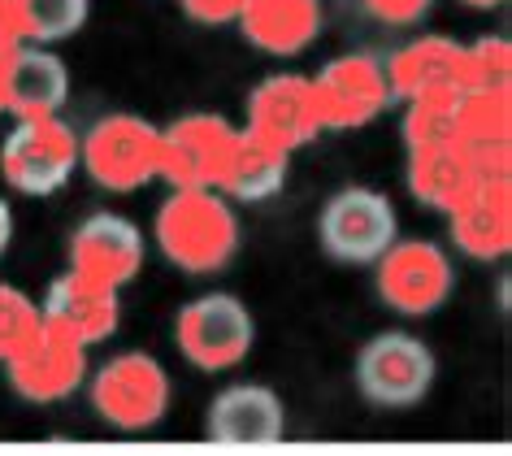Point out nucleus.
Returning <instances> with one entry per match:
<instances>
[{"label":"nucleus","instance_id":"nucleus-23","mask_svg":"<svg viewBox=\"0 0 512 456\" xmlns=\"http://www.w3.org/2000/svg\"><path fill=\"white\" fill-rule=\"evenodd\" d=\"M404 144H408V152L460 144L456 139V100H413V109H408V118H404Z\"/></svg>","mask_w":512,"mask_h":456},{"label":"nucleus","instance_id":"nucleus-13","mask_svg":"<svg viewBox=\"0 0 512 456\" xmlns=\"http://www.w3.org/2000/svg\"><path fill=\"white\" fill-rule=\"evenodd\" d=\"M248 131L270 139L283 152L313 144L317 131H322L313 79H300V74H274V79H265L248 96Z\"/></svg>","mask_w":512,"mask_h":456},{"label":"nucleus","instance_id":"nucleus-2","mask_svg":"<svg viewBox=\"0 0 512 456\" xmlns=\"http://www.w3.org/2000/svg\"><path fill=\"white\" fill-rule=\"evenodd\" d=\"M79 161L109 192H135L161 179V131L135 113H109L79 139Z\"/></svg>","mask_w":512,"mask_h":456},{"label":"nucleus","instance_id":"nucleus-16","mask_svg":"<svg viewBox=\"0 0 512 456\" xmlns=\"http://www.w3.org/2000/svg\"><path fill=\"white\" fill-rule=\"evenodd\" d=\"M287 430V409L278 391L239 383L209 404V439L217 448H270Z\"/></svg>","mask_w":512,"mask_h":456},{"label":"nucleus","instance_id":"nucleus-10","mask_svg":"<svg viewBox=\"0 0 512 456\" xmlns=\"http://www.w3.org/2000/svg\"><path fill=\"white\" fill-rule=\"evenodd\" d=\"M5 365H9V383L18 387L22 400L57 404V400H66V396H74V391L83 387L87 348L79 344V339L61 335L57 326L40 322V331H35Z\"/></svg>","mask_w":512,"mask_h":456},{"label":"nucleus","instance_id":"nucleus-31","mask_svg":"<svg viewBox=\"0 0 512 456\" xmlns=\"http://www.w3.org/2000/svg\"><path fill=\"white\" fill-rule=\"evenodd\" d=\"M0 113H5V96H0Z\"/></svg>","mask_w":512,"mask_h":456},{"label":"nucleus","instance_id":"nucleus-17","mask_svg":"<svg viewBox=\"0 0 512 456\" xmlns=\"http://www.w3.org/2000/svg\"><path fill=\"white\" fill-rule=\"evenodd\" d=\"M40 318L48 326H57L61 335L79 339L83 348L100 344L118 331V318H122V304H118V287H105V283H92L83 274H61L53 287H48V300H44V313Z\"/></svg>","mask_w":512,"mask_h":456},{"label":"nucleus","instance_id":"nucleus-25","mask_svg":"<svg viewBox=\"0 0 512 456\" xmlns=\"http://www.w3.org/2000/svg\"><path fill=\"white\" fill-rule=\"evenodd\" d=\"M40 309L31 296H22L18 287H0V361H9L27 339L40 331Z\"/></svg>","mask_w":512,"mask_h":456},{"label":"nucleus","instance_id":"nucleus-24","mask_svg":"<svg viewBox=\"0 0 512 456\" xmlns=\"http://www.w3.org/2000/svg\"><path fill=\"white\" fill-rule=\"evenodd\" d=\"M469 92H508L512 87V48L499 35L469 44Z\"/></svg>","mask_w":512,"mask_h":456},{"label":"nucleus","instance_id":"nucleus-6","mask_svg":"<svg viewBox=\"0 0 512 456\" xmlns=\"http://www.w3.org/2000/svg\"><path fill=\"white\" fill-rule=\"evenodd\" d=\"M317 235L335 261L369 265L395 244V209L374 187H343L326 200Z\"/></svg>","mask_w":512,"mask_h":456},{"label":"nucleus","instance_id":"nucleus-20","mask_svg":"<svg viewBox=\"0 0 512 456\" xmlns=\"http://www.w3.org/2000/svg\"><path fill=\"white\" fill-rule=\"evenodd\" d=\"M283 183H287V152L252 131H235V144L226 152L217 187L226 196L252 205V200H270L274 192H283Z\"/></svg>","mask_w":512,"mask_h":456},{"label":"nucleus","instance_id":"nucleus-21","mask_svg":"<svg viewBox=\"0 0 512 456\" xmlns=\"http://www.w3.org/2000/svg\"><path fill=\"white\" fill-rule=\"evenodd\" d=\"M478 179L473 174V161L465 144H443V148H426V152H408V192L413 200L430 209H452L460 196L469 192V183Z\"/></svg>","mask_w":512,"mask_h":456},{"label":"nucleus","instance_id":"nucleus-9","mask_svg":"<svg viewBox=\"0 0 512 456\" xmlns=\"http://www.w3.org/2000/svg\"><path fill=\"white\" fill-rule=\"evenodd\" d=\"M313 100L322 131H356V126L374 122L391 100L387 66L369 53H348L335 57L330 66L313 79Z\"/></svg>","mask_w":512,"mask_h":456},{"label":"nucleus","instance_id":"nucleus-27","mask_svg":"<svg viewBox=\"0 0 512 456\" xmlns=\"http://www.w3.org/2000/svg\"><path fill=\"white\" fill-rule=\"evenodd\" d=\"M22 44H27V35L18 22V0H0V61H9Z\"/></svg>","mask_w":512,"mask_h":456},{"label":"nucleus","instance_id":"nucleus-26","mask_svg":"<svg viewBox=\"0 0 512 456\" xmlns=\"http://www.w3.org/2000/svg\"><path fill=\"white\" fill-rule=\"evenodd\" d=\"M369 14L378 22H391V27H408L430 9V0H365Z\"/></svg>","mask_w":512,"mask_h":456},{"label":"nucleus","instance_id":"nucleus-5","mask_svg":"<svg viewBox=\"0 0 512 456\" xmlns=\"http://www.w3.org/2000/svg\"><path fill=\"white\" fill-rule=\"evenodd\" d=\"M92 404L118 430H152L170 409V374L148 352H122L92 378Z\"/></svg>","mask_w":512,"mask_h":456},{"label":"nucleus","instance_id":"nucleus-11","mask_svg":"<svg viewBox=\"0 0 512 456\" xmlns=\"http://www.w3.org/2000/svg\"><path fill=\"white\" fill-rule=\"evenodd\" d=\"M235 126L213 113H187L161 131V179L174 187H217Z\"/></svg>","mask_w":512,"mask_h":456},{"label":"nucleus","instance_id":"nucleus-3","mask_svg":"<svg viewBox=\"0 0 512 456\" xmlns=\"http://www.w3.org/2000/svg\"><path fill=\"white\" fill-rule=\"evenodd\" d=\"M356 387L378 409H413L434 387V352L404 331H382L356 357Z\"/></svg>","mask_w":512,"mask_h":456},{"label":"nucleus","instance_id":"nucleus-14","mask_svg":"<svg viewBox=\"0 0 512 456\" xmlns=\"http://www.w3.org/2000/svg\"><path fill=\"white\" fill-rule=\"evenodd\" d=\"M144 265V235L118 213H92L70 235V270L105 287L131 283Z\"/></svg>","mask_w":512,"mask_h":456},{"label":"nucleus","instance_id":"nucleus-8","mask_svg":"<svg viewBox=\"0 0 512 456\" xmlns=\"http://www.w3.org/2000/svg\"><path fill=\"white\" fill-rule=\"evenodd\" d=\"M378 296L404 318H426L452 296V261L443 248L408 239L378 257Z\"/></svg>","mask_w":512,"mask_h":456},{"label":"nucleus","instance_id":"nucleus-19","mask_svg":"<svg viewBox=\"0 0 512 456\" xmlns=\"http://www.w3.org/2000/svg\"><path fill=\"white\" fill-rule=\"evenodd\" d=\"M239 27L261 53L296 57L322 31V9H317V0H248Z\"/></svg>","mask_w":512,"mask_h":456},{"label":"nucleus","instance_id":"nucleus-12","mask_svg":"<svg viewBox=\"0 0 512 456\" xmlns=\"http://www.w3.org/2000/svg\"><path fill=\"white\" fill-rule=\"evenodd\" d=\"M387 83L391 96H404L408 105L413 100H460L469 92V53L465 44L430 35L391 57Z\"/></svg>","mask_w":512,"mask_h":456},{"label":"nucleus","instance_id":"nucleus-4","mask_svg":"<svg viewBox=\"0 0 512 456\" xmlns=\"http://www.w3.org/2000/svg\"><path fill=\"white\" fill-rule=\"evenodd\" d=\"M178 348L183 357L196 365V370H230L248 357L252 339H256V326H252V313L248 304L230 291H209V296H196L178 313Z\"/></svg>","mask_w":512,"mask_h":456},{"label":"nucleus","instance_id":"nucleus-18","mask_svg":"<svg viewBox=\"0 0 512 456\" xmlns=\"http://www.w3.org/2000/svg\"><path fill=\"white\" fill-rule=\"evenodd\" d=\"M0 96H5V113H18V118H57V109L70 96L66 61L44 53V48L22 44L9 61H0Z\"/></svg>","mask_w":512,"mask_h":456},{"label":"nucleus","instance_id":"nucleus-1","mask_svg":"<svg viewBox=\"0 0 512 456\" xmlns=\"http://www.w3.org/2000/svg\"><path fill=\"white\" fill-rule=\"evenodd\" d=\"M157 248L187 274H217L239 248V222L213 187H174L157 209Z\"/></svg>","mask_w":512,"mask_h":456},{"label":"nucleus","instance_id":"nucleus-28","mask_svg":"<svg viewBox=\"0 0 512 456\" xmlns=\"http://www.w3.org/2000/svg\"><path fill=\"white\" fill-rule=\"evenodd\" d=\"M243 5H248V0H183V9L196 22H230V18H239L243 14Z\"/></svg>","mask_w":512,"mask_h":456},{"label":"nucleus","instance_id":"nucleus-22","mask_svg":"<svg viewBox=\"0 0 512 456\" xmlns=\"http://www.w3.org/2000/svg\"><path fill=\"white\" fill-rule=\"evenodd\" d=\"M18 22L27 40H66L87 22V0H18Z\"/></svg>","mask_w":512,"mask_h":456},{"label":"nucleus","instance_id":"nucleus-29","mask_svg":"<svg viewBox=\"0 0 512 456\" xmlns=\"http://www.w3.org/2000/svg\"><path fill=\"white\" fill-rule=\"evenodd\" d=\"M9 239H14V213H9V205L0 200V257H5Z\"/></svg>","mask_w":512,"mask_h":456},{"label":"nucleus","instance_id":"nucleus-15","mask_svg":"<svg viewBox=\"0 0 512 456\" xmlns=\"http://www.w3.org/2000/svg\"><path fill=\"white\" fill-rule=\"evenodd\" d=\"M447 213L456 248L473 261H499L512 248V179H473Z\"/></svg>","mask_w":512,"mask_h":456},{"label":"nucleus","instance_id":"nucleus-7","mask_svg":"<svg viewBox=\"0 0 512 456\" xmlns=\"http://www.w3.org/2000/svg\"><path fill=\"white\" fill-rule=\"evenodd\" d=\"M79 166V139L61 118H22L5 139L0 170L22 196H48Z\"/></svg>","mask_w":512,"mask_h":456},{"label":"nucleus","instance_id":"nucleus-30","mask_svg":"<svg viewBox=\"0 0 512 456\" xmlns=\"http://www.w3.org/2000/svg\"><path fill=\"white\" fill-rule=\"evenodd\" d=\"M465 5H473V9H495V5H504V0H465Z\"/></svg>","mask_w":512,"mask_h":456}]
</instances>
